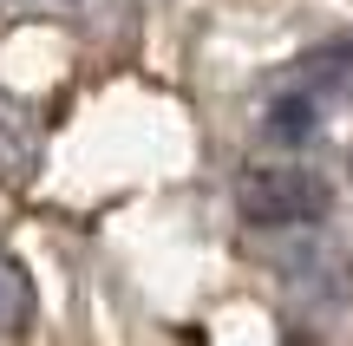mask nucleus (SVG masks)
Instances as JSON below:
<instances>
[{
  "label": "nucleus",
  "instance_id": "nucleus-1",
  "mask_svg": "<svg viewBox=\"0 0 353 346\" xmlns=\"http://www.w3.org/2000/svg\"><path fill=\"white\" fill-rule=\"evenodd\" d=\"M236 203L255 229H307V222H321L334 209V190H327V177H314L301 164H268V170L242 177Z\"/></svg>",
  "mask_w": 353,
  "mask_h": 346
},
{
  "label": "nucleus",
  "instance_id": "nucleus-2",
  "mask_svg": "<svg viewBox=\"0 0 353 346\" xmlns=\"http://www.w3.org/2000/svg\"><path fill=\"white\" fill-rule=\"evenodd\" d=\"M268 131H275L281 144L314 138V131H321V105H314V91H281V98L268 105Z\"/></svg>",
  "mask_w": 353,
  "mask_h": 346
},
{
  "label": "nucleus",
  "instance_id": "nucleus-3",
  "mask_svg": "<svg viewBox=\"0 0 353 346\" xmlns=\"http://www.w3.org/2000/svg\"><path fill=\"white\" fill-rule=\"evenodd\" d=\"M347 72H353V46H327V52H314V59H307V78H314V91H321V85H341Z\"/></svg>",
  "mask_w": 353,
  "mask_h": 346
},
{
  "label": "nucleus",
  "instance_id": "nucleus-4",
  "mask_svg": "<svg viewBox=\"0 0 353 346\" xmlns=\"http://www.w3.org/2000/svg\"><path fill=\"white\" fill-rule=\"evenodd\" d=\"M0 281H7V268H0Z\"/></svg>",
  "mask_w": 353,
  "mask_h": 346
}]
</instances>
